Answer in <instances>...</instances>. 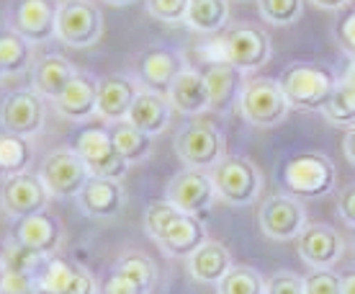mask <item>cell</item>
I'll return each mask as SVG.
<instances>
[{
    "instance_id": "obj_1",
    "label": "cell",
    "mask_w": 355,
    "mask_h": 294,
    "mask_svg": "<svg viewBox=\"0 0 355 294\" xmlns=\"http://www.w3.org/2000/svg\"><path fill=\"white\" fill-rule=\"evenodd\" d=\"M338 183V168L324 152H296L281 168V186L288 196L317 199Z\"/></svg>"
},
{
    "instance_id": "obj_2",
    "label": "cell",
    "mask_w": 355,
    "mask_h": 294,
    "mask_svg": "<svg viewBox=\"0 0 355 294\" xmlns=\"http://www.w3.org/2000/svg\"><path fill=\"white\" fill-rule=\"evenodd\" d=\"M335 72L324 65L314 63H293L281 78V88L291 108L299 111H322L327 106L332 90L338 88Z\"/></svg>"
},
{
    "instance_id": "obj_3",
    "label": "cell",
    "mask_w": 355,
    "mask_h": 294,
    "mask_svg": "<svg viewBox=\"0 0 355 294\" xmlns=\"http://www.w3.org/2000/svg\"><path fill=\"white\" fill-rule=\"evenodd\" d=\"M173 150L186 168L214 170L227 158V134L209 119H198L175 134Z\"/></svg>"
},
{
    "instance_id": "obj_4",
    "label": "cell",
    "mask_w": 355,
    "mask_h": 294,
    "mask_svg": "<svg viewBox=\"0 0 355 294\" xmlns=\"http://www.w3.org/2000/svg\"><path fill=\"white\" fill-rule=\"evenodd\" d=\"M237 104H240L242 119L252 126H260V129L284 124L286 116L291 114V104L281 88V81H273V78L248 81Z\"/></svg>"
},
{
    "instance_id": "obj_5",
    "label": "cell",
    "mask_w": 355,
    "mask_h": 294,
    "mask_svg": "<svg viewBox=\"0 0 355 294\" xmlns=\"http://www.w3.org/2000/svg\"><path fill=\"white\" fill-rule=\"evenodd\" d=\"M219 199L232 206L255 204L263 194V173L245 155H227L211 173Z\"/></svg>"
},
{
    "instance_id": "obj_6",
    "label": "cell",
    "mask_w": 355,
    "mask_h": 294,
    "mask_svg": "<svg viewBox=\"0 0 355 294\" xmlns=\"http://www.w3.org/2000/svg\"><path fill=\"white\" fill-rule=\"evenodd\" d=\"M106 18L96 0H62L57 16V39L72 49H90L101 42Z\"/></svg>"
},
{
    "instance_id": "obj_7",
    "label": "cell",
    "mask_w": 355,
    "mask_h": 294,
    "mask_svg": "<svg viewBox=\"0 0 355 294\" xmlns=\"http://www.w3.org/2000/svg\"><path fill=\"white\" fill-rule=\"evenodd\" d=\"M39 176L52 196L78 199L85 183L90 181V170L75 147H57L42 161Z\"/></svg>"
},
{
    "instance_id": "obj_8",
    "label": "cell",
    "mask_w": 355,
    "mask_h": 294,
    "mask_svg": "<svg viewBox=\"0 0 355 294\" xmlns=\"http://www.w3.org/2000/svg\"><path fill=\"white\" fill-rule=\"evenodd\" d=\"M60 0H13L8 8V28L28 44H44L57 36Z\"/></svg>"
},
{
    "instance_id": "obj_9",
    "label": "cell",
    "mask_w": 355,
    "mask_h": 294,
    "mask_svg": "<svg viewBox=\"0 0 355 294\" xmlns=\"http://www.w3.org/2000/svg\"><path fill=\"white\" fill-rule=\"evenodd\" d=\"M258 224L263 235L270 240H299V235L306 230V209L296 196L273 194L258 209Z\"/></svg>"
},
{
    "instance_id": "obj_10",
    "label": "cell",
    "mask_w": 355,
    "mask_h": 294,
    "mask_svg": "<svg viewBox=\"0 0 355 294\" xmlns=\"http://www.w3.org/2000/svg\"><path fill=\"white\" fill-rule=\"evenodd\" d=\"M75 150L85 161L90 176H96V179H111V181H121L126 176L129 163L121 158V152L116 150L111 129L90 126V129L80 132L78 140H75Z\"/></svg>"
},
{
    "instance_id": "obj_11",
    "label": "cell",
    "mask_w": 355,
    "mask_h": 294,
    "mask_svg": "<svg viewBox=\"0 0 355 294\" xmlns=\"http://www.w3.org/2000/svg\"><path fill=\"white\" fill-rule=\"evenodd\" d=\"M165 199L175 206L178 212L201 220L206 209H211L214 202L219 199V194H216V186H214L209 170L186 168L170 179L168 188H165Z\"/></svg>"
},
{
    "instance_id": "obj_12",
    "label": "cell",
    "mask_w": 355,
    "mask_h": 294,
    "mask_svg": "<svg viewBox=\"0 0 355 294\" xmlns=\"http://www.w3.org/2000/svg\"><path fill=\"white\" fill-rule=\"evenodd\" d=\"M36 294H98L88 268L62 256H46L34 277Z\"/></svg>"
},
{
    "instance_id": "obj_13",
    "label": "cell",
    "mask_w": 355,
    "mask_h": 294,
    "mask_svg": "<svg viewBox=\"0 0 355 294\" xmlns=\"http://www.w3.org/2000/svg\"><path fill=\"white\" fill-rule=\"evenodd\" d=\"M273 44L266 28L255 24H240L224 34V60L240 67L242 72H252L266 67L270 60Z\"/></svg>"
},
{
    "instance_id": "obj_14",
    "label": "cell",
    "mask_w": 355,
    "mask_h": 294,
    "mask_svg": "<svg viewBox=\"0 0 355 294\" xmlns=\"http://www.w3.org/2000/svg\"><path fill=\"white\" fill-rule=\"evenodd\" d=\"M44 98L39 96L36 90H10L8 96L3 98V104H0V126H3V132L31 140L34 134L44 129Z\"/></svg>"
},
{
    "instance_id": "obj_15",
    "label": "cell",
    "mask_w": 355,
    "mask_h": 294,
    "mask_svg": "<svg viewBox=\"0 0 355 294\" xmlns=\"http://www.w3.org/2000/svg\"><path fill=\"white\" fill-rule=\"evenodd\" d=\"M49 199H52V194L44 186V181H42L39 173L10 176V179L3 181V188H0V206H3V212L16 217V220L28 217V214L44 212Z\"/></svg>"
},
{
    "instance_id": "obj_16",
    "label": "cell",
    "mask_w": 355,
    "mask_h": 294,
    "mask_svg": "<svg viewBox=\"0 0 355 294\" xmlns=\"http://www.w3.org/2000/svg\"><path fill=\"white\" fill-rule=\"evenodd\" d=\"M64 240V224L62 220L52 212H39L21 217L13 224V243L24 248L42 253V256H54Z\"/></svg>"
},
{
    "instance_id": "obj_17",
    "label": "cell",
    "mask_w": 355,
    "mask_h": 294,
    "mask_svg": "<svg viewBox=\"0 0 355 294\" xmlns=\"http://www.w3.org/2000/svg\"><path fill=\"white\" fill-rule=\"evenodd\" d=\"M345 253V240L332 224H306V230L299 235V256L311 271L317 268H332Z\"/></svg>"
},
{
    "instance_id": "obj_18",
    "label": "cell",
    "mask_w": 355,
    "mask_h": 294,
    "mask_svg": "<svg viewBox=\"0 0 355 294\" xmlns=\"http://www.w3.org/2000/svg\"><path fill=\"white\" fill-rule=\"evenodd\" d=\"M186 70V57L175 49H150L137 63V81L144 90L168 96L170 85Z\"/></svg>"
},
{
    "instance_id": "obj_19",
    "label": "cell",
    "mask_w": 355,
    "mask_h": 294,
    "mask_svg": "<svg viewBox=\"0 0 355 294\" xmlns=\"http://www.w3.org/2000/svg\"><path fill=\"white\" fill-rule=\"evenodd\" d=\"M78 204H80L85 217H93V220H111V217L121 214V209H124L126 191H124V186H121V181L90 176V181L85 183L80 196H78Z\"/></svg>"
},
{
    "instance_id": "obj_20",
    "label": "cell",
    "mask_w": 355,
    "mask_h": 294,
    "mask_svg": "<svg viewBox=\"0 0 355 294\" xmlns=\"http://www.w3.org/2000/svg\"><path fill=\"white\" fill-rule=\"evenodd\" d=\"M54 108L60 116L72 119V122H85L98 114V81L90 72L78 70L67 88L54 98Z\"/></svg>"
},
{
    "instance_id": "obj_21",
    "label": "cell",
    "mask_w": 355,
    "mask_h": 294,
    "mask_svg": "<svg viewBox=\"0 0 355 294\" xmlns=\"http://www.w3.org/2000/svg\"><path fill=\"white\" fill-rule=\"evenodd\" d=\"M137 96L139 88L129 75H106L98 81V114L114 124L126 122Z\"/></svg>"
},
{
    "instance_id": "obj_22",
    "label": "cell",
    "mask_w": 355,
    "mask_h": 294,
    "mask_svg": "<svg viewBox=\"0 0 355 294\" xmlns=\"http://www.w3.org/2000/svg\"><path fill=\"white\" fill-rule=\"evenodd\" d=\"M168 101L173 111H180L186 116H198L204 111H211V101H209V88L204 83V72L186 67L178 75L168 90Z\"/></svg>"
},
{
    "instance_id": "obj_23",
    "label": "cell",
    "mask_w": 355,
    "mask_h": 294,
    "mask_svg": "<svg viewBox=\"0 0 355 294\" xmlns=\"http://www.w3.org/2000/svg\"><path fill=\"white\" fill-rule=\"evenodd\" d=\"M206 240H209V235H206L204 222L198 217H191V214H180L168 227V232L157 240V245L168 259L188 261Z\"/></svg>"
},
{
    "instance_id": "obj_24",
    "label": "cell",
    "mask_w": 355,
    "mask_h": 294,
    "mask_svg": "<svg viewBox=\"0 0 355 294\" xmlns=\"http://www.w3.org/2000/svg\"><path fill=\"white\" fill-rule=\"evenodd\" d=\"M204 83L209 88L211 111H224L234 101H240V93L245 88V72L240 67H234L232 63H227V60H222V63H214L206 67Z\"/></svg>"
},
{
    "instance_id": "obj_25",
    "label": "cell",
    "mask_w": 355,
    "mask_h": 294,
    "mask_svg": "<svg viewBox=\"0 0 355 294\" xmlns=\"http://www.w3.org/2000/svg\"><path fill=\"white\" fill-rule=\"evenodd\" d=\"M186 263H188V274L198 284H219L227 277V271L234 266L230 248L224 243H216V240H206Z\"/></svg>"
},
{
    "instance_id": "obj_26",
    "label": "cell",
    "mask_w": 355,
    "mask_h": 294,
    "mask_svg": "<svg viewBox=\"0 0 355 294\" xmlns=\"http://www.w3.org/2000/svg\"><path fill=\"white\" fill-rule=\"evenodd\" d=\"M31 70H34L31 72V81H34L36 93L42 98H52V101L78 75V67L67 57H62V54H44L42 60H36Z\"/></svg>"
},
{
    "instance_id": "obj_27",
    "label": "cell",
    "mask_w": 355,
    "mask_h": 294,
    "mask_svg": "<svg viewBox=\"0 0 355 294\" xmlns=\"http://www.w3.org/2000/svg\"><path fill=\"white\" fill-rule=\"evenodd\" d=\"M170 119H173V106L165 96H157V93H150V90H139V96L134 101L132 111L126 116V122L134 124L139 132L150 134H162L170 126Z\"/></svg>"
},
{
    "instance_id": "obj_28",
    "label": "cell",
    "mask_w": 355,
    "mask_h": 294,
    "mask_svg": "<svg viewBox=\"0 0 355 294\" xmlns=\"http://www.w3.org/2000/svg\"><path fill=\"white\" fill-rule=\"evenodd\" d=\"M183 24L198 34L222 31L230 24V0H188Z\"/></svg>"
},
{
    "instance_id": "obj_29",
    "label": "cell",
    "mask_w": 355,
    "mask_h": 294,
    "mask_svg": "<svg viewBox=\"0 0 355 294\" xmlns=\"http://www.w3.org/2000/svg\"><path fill=\"white\" fill-rule=\"evenodd\" d=\"M34 163V145L26 137H18L10 132H0V176H18L28 173Z\"/></svg>"
},
{
    "instance_id": "obj_30",
    "label": "cell",
    "mask_w": 355,
    "mask_h": 294,
    "mask_svg": "<svg viewBox=\"0 0 355 294\" xmlns=\"http://www.w3.org/2000/svg\"><path fill=\"white\" fill-rule=\"evenodd\" d=\"M34 49L24 36H18L13 28L0 31V70L6 75H18L31 67Z\"/></svg>"
},
{
    "instance_id": "obj_31",
    "label": "cell",
    "mask_w": 355,
    "mask_h": 294,
    "mask_svg": "<svg viewBox=\"0 0 355 294\" xmlns=\"http://www.w3.org/2000/svg\"><path fill=\"white\" fill-rule=\"evenodd\" d=\"M111 137H114L116 150L121 152V158H124L129 165H132V163L147 161V158L152 155V137L150 134L139 132V129H137L134 124H129V122H119V124H114Z\"/></svg>"
},
{
    "instance_id": "obj_32",
    "label": "cell",
    "mask_w": 355,
    "mask_h": 294,
    "mask_svg": "<svg viewBox=\"0 0 355 294\" xmlns=\"http://www.w3.org/2000/svg\"><path fill=\"white\" fill-rule=\"evenodd\" d=\"M114 271L126 279H132L134 284H139L147 292L157 284V266L142 250H126V253H121L119 261H116Z\"/></svg>"
},
{
    "instance_id": "obj_33",
    "label": "cell",
    "mask_w": 355,
    "mask_h": 294,
    "mask_svg": "<svg viewBox=\"0 0 355 294\" xmlns=\"http://www.w3.org/2000/svg\"><path fill=\"white\" fill-rule=\"evenodd\" d=\"M216 294H266V277L248 263H234L216 284Z\"/></svg>"
},
{
    "instance_id": "obj_34",
    "label": "cell",
    "mask_w": 355,
    "mask_h": 294,
    "mask_svg": "<svg viewBox=\"0 0 355 294\" xmlns=\"http://www.w3.org/2000/svg\"><path fill=\"white\" fill-rule=\"evenodd\" d=\"M322 114L327 116L332 124L338 126H353L355 124V90L340 81L338 88L332 90L327 106L322 108Z\"/></svg>"
},
{
    "instance_id": "obj_35",
    "label": "cell",
    "mask_w": 355,
    "mask_h": 294,
    "mask_svg": "<svg viewBox=\"0 0 355 294\" xmlns=\"http://www.w3.org/2000/svg\"><path fill=\"white\" fill-rule=\"evenodd\" d=\"M258 10L268 26H291L304 13V0H258Z\"/></svg>"
},
{
    "instance_id": "obj_36",
    "label": "cell",
    "mask_w": 355,
    "mask_h": 294,
    "mask_svg": "<svg viewBox=\"0 0 355 294\" xmlns=\"http://www.w3.org/2000/svg\"><path fill=\"white\" fill-rule=\"evenodd\" d=\"M183 212H178L175 206L170 204L168 199H160V202H152L147 206V212H144V232L150 235L152 240L157 243L168 232V227L175 222L178 217Z\"/></svg>"
},
{
    "instance_id": "obj_37",
    "label": "cell",
    "mask_w": 355,
    "mask_h": 294,
    "mask_svg": "<svg viewBox=\"0 0 355 294\" xmlns=\"http://www.w3.org/2000/svg\"><path fill=\"white\" fill-rule=\"evenodd\" d=\"M304 294H343V277L332 268H317L304 277Z\"/></svg>"
},
{
    "instance_id": "obj_38",
    "label": "cell",
    "mask_w": 355,
    "mask_h": 294,
    "mask_svg": "<svg viewBox=\"0 0 355 294\" xmlns=\"http://www.w3.org/2000/svg\"><path fill=\"white\" fill-rule=\"evenodd\" d=\"M0 294H36L34 277L6 263V268L0 271Z\"/></svg>"
},
{
    "instance_id": "obj_39",
    "label": "cell",
    "mask_w": 355,
    "mask_h": 294,
    "mask_svg": "<svg viewBox=\"0 0 355 294\" xmlns=\"http://www.w3.org/2000/svg\"><path fill=\"white\" fill-rule=\"evenodd\" d=\"M147 10L162 24H180L186 21L188 0H147Z\"/></svg>"
},
{
    "instance_id": "obj_40",
    "label": "cell",
    "mask_w": 355,
    "mask_h": 294,
    "mask_svg": "<svg viewBox=\"0 0 355 294\" xmlns=\"http://www.w3.org/2000/svg\"><path fill=\"white\" fill-rule=\"evenodd\" d=\"M266 294H304V277L296 271H275L266 279Z\"/></svg>"
},
{
    "instance_id": "obj_41",
    "label": "cell",
    "mask_w": 355,
    "mask_h": 294,
    "mask_svg": "<svg viewBox=\"0 0 355 294\" xmlns=\"http://www.w3.org/2000/svg\"><path fill=\"white\" fill-rule=\"evenodd\" d=\"M98 294H150V292L142 289L139 284H134L132 279H126V277H121V274L111 271V274L101 281Z\"/></svg>"
},
{
    "instance_id": "obj_42",
    "label": "cell",
    "mask_w": 355,
    "mask_h": 294,
    "mask_svg": "<svg viewBox=\"0 0 355 294\" xmlns=\"http://www.w3.org/2000/svg\"><path fill=\"white\" fill-rule=\"evenodd\" d=\"M338 39H340V44H343V49H345L350 57H355V8H345L340 13Z\"/></svg>"
},
{
    "instance_id": "obj_43",
    "label": "cell",
    "mask_w": 355,
    "mask_h": 294,
    "mask_svg": "<svg viewBox=\"0 0 355 294\" xmlns=\"http://www.w3.org/2000/svg\"><path fill=\"white\" fill-rule=\"evenodd\" d=\"M338 214L343 217V222L355 227V183L345 186L338 196Z\"/></svg>"
},
{
    "instance_id": "obj_44",
    "label": "cell",
    "mask_w": 355,
    "mask_h": 294,
    "mask_svg": "<svg viewBox=\"0 0 355 294\" xmlns=\"http://www.w3.org/2000/svg\"><path fill=\"white\" fill-rule=\"evenodd\" d=\"M309 3L320 10H345L350 6V0H309Z\"/></svg>"
},
{
    "instance_id": "obj_45",
    "label": "cell",
    "mask_w": 355,
    "mask_h": 294,
    "mask_svg": "<svg viewBox=\"0 0 355 294\" xmlns=\"http://www.w3.org/2000/svg\"><path fill=\"white\" fill-rule=\"evenodd\" d=\"M343 150H345V158L355 165V124L347 126L345 140H343Z\"/></svg>"
},
{
    "instance_id": "obj_46",
    "label": "cell",
    "mask_w": 355,
    "mask_h": 294,
    "mask_svg": "<svg viewBox=\"0 0 355 294\" xmlns=\"http://www.w3.org/2000/svg\"><path fill=\"white\" fill-rule=\"evenodd\" d=\"M343 294H355V271L343 277Z\"/></svg>"
},
{
    "instance_id": "obj_47",
    "label": "cell",
    "mask_w": 355,
    "mask_h": 294,
    "mask_svg": "<svg viewBox=\"0 0 355 294\" xmlns=\"http://www.w3.org/2000/svg\"><path fill=\"white\" fill-rule=\"evenodd\" d=\"M343 83H345V85H350V88L355 90V57L350 60V67H347V72H345V78H343Z\"/></svg>"
},
{
    "instance_id": "obj_48",
    "label": "cell",
    "mask_w": 355,
    "mask_h": 294,
    "mask_svg": "<svg viewBox=\"0 0 355 294\" xmlns=\"http://www.w3.org/2000/svg\"><path fill=\"white\" fill-rule=\"evenodd\" d=\"M108 6H129V3H134V0H106Z\"/></svg>"
},
{
    "instance_id": "obj_49",
    "label": "cell",
    "mask_w": 355,
    "mask_h": 294,
    "mask_svg": "<svg viewBox=\"0 0 355 294\" xmlns=\"http://www.w3.org/2000/svg\"><path fill=\"white\" fill-rule=\"evenodd\" d=\"M3 268H6V250L0 248V271H3Z\"/></svg>"
},
{
    "instance_id": "obj_50",
    "label": "cell",
    "mask_w": 355,
    "mask_h": 294,
    "mask_svg": "<svg viewBox=\"0 0 355 294\" xmlns=\"http://www.w3.org/2000/svg\"><path fill=\"white\" fill-rule=\"evenodd\" d=\"M3 78H6V72H3V70H0V83H3Z\"/></svg>"
},
{
    "instance_id": "obj_51",
    "label": "cell",
    "mask_w": 355,
    "mask_h": 294,
    "mask_svg": "<svg viewBox=\"0 0 355 294\" xmlns=\"http://www.w3.org/2000/svg\"><path fill=\"white\" fill-rule=\"evenodd\" d=\"M353 248H355V227H353Z\"/></svg>"
}]
</instances>
